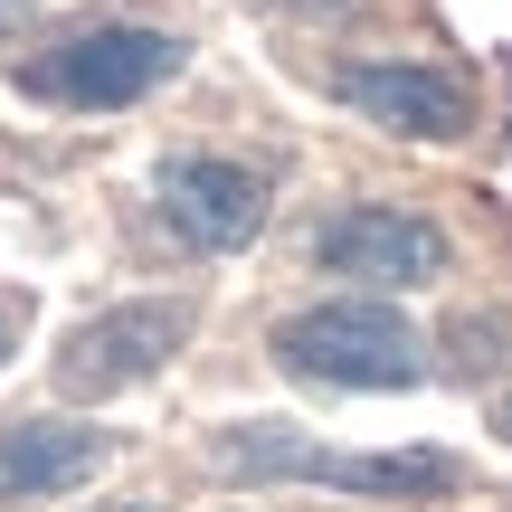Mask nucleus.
<instances>
[{
  "label": "nucleus",
  "mask_w": 512,
  "mask_h": 512,
  "mask_svg": "<svg viewBox=\"0 0 512 512\" xmlns=\"http://www.w3.org/2000/svg\"><path fill=\"white\" fill-rule=\"evenodd\" d=\"M275 361L323 389H418L427 380V332L380 294H332V304L275 323Z\"/></svg>",
  "instance_id": "obj_1"
},
{
  "label": "nucleus",
  "mask_w": 512,
  "mask_h": 512,
  "mask_svg": "<svg viewBox=\"0 0 512 512\" xmlns=\"http://www.w3.org/2000/svg\"><path fill=\"white\" fill-rule=\"evenodd\" d=\"M219 465L238 484H332V494H380V503H418V494H456L465 465L437 446H408V456H342V446H313L275 418L219 427Z\"/></svg>",
  "instance_id": "obj_2"
},
{
  "label": "nucleus",
  "mask_w": 512,
  "mask_h": 512,
  "mask_svg": "<svg viewBox=\"0 0 512 512\" xmlns=\"http://www.w3.org/2000/svg\"><path fill=\"white\" fill-rule=\"evenodd\" d=\"M181 67H190V48H181L171 29H143V19H105V29H76L67 48L29 57V67H19V86H29L38 105L114 114V105H143L152 86H171Z\"/></svg>",
  "instance_id": "obj_3"
},
{
  "label": "nucleus",
  "mask_w": 512,
  "mask_h": 512,
  "mask_svg": "<svg viewBox=\"0 0 512 512\" xmlns=\"http://www.w3.org/2000/svg\"><path fill=\"white\" fill-rule=\"evenodd\" d=\"M152 209H162V228L190 256H238L256 228H266L275 181L256 162H238V152H171V162L152 171Z\"/></svg>",
  "instance_id": "obj_4"
},
{
  "label": "nucleus",
  "mask_w": 512,
  "mask_h": 512,
  "mask_svg": "<svg viewBox=\"0 0 512 512\" xmlns=\"http://www.w3.org/2000/svg\"><path fill=\"white\" fill-rule=\"evenodd\" d=\"M190 294H143V304H114L95 313V323L67 332V351H57V399H114V389L152 380V370H171V351L190 342Z\"/></svg>",
  "instance_id": "obj_5"
},
{
  "label": "nucleus",
  "mask_w": 512,
  "mask_h": 512,
  "mask_svg": "<svg viewBox=\"0 0 512 512\" xmlns=\"http://www.w3.org/2000/svg\"><path fill=\"white\" fill-rule=\"evenodd\" d=\"M313 256H323V275L361 294H418L446 275V228L418 209H342V219H323Z\"/></svg>",
  "instance_id": "obj_6"
},
{
  "label": "nucleus",
  "mask_w": 512,
  "mask_h": 512,
  "mask_svg": "<svg viewBox=\"0 0 512 512\" xmlns=\"http://www.w3.org/2000/svg\"><path fill=\"white\" fill-rule=\"evenodd\" d=\"M332 95L370 124L408 133V143H456L475 124V95L446 67H408V57H370V67H332Z\"/></svg>",
  "instance_id": "obj_7"
},
{
  "label": "nucleus",
  "mask_w": 512,
  "mask_h": 512,
  "mask_svg": "<svg viewBox=\"0 0 512 512\" xmlns=\"http://www.w3.org/2000/svg\"><path fill=\"white\" fill-rule=\"evenodd\" d=\"M105 456H114L105 427H76V418H19V427H0V503L67 494V484H86Z\"/></svg>",
  "instance_id": "obj_8"
},
{
  "label": "nucleus",
  "mask_w": 512,
  "mask_h": 512,
  "mask_svg": "<svg viewBox=\"0 0 512 512\" xmlns=\"http://www.w3.org/2000/svg\"><path fill=\"white\" fill-rule=\"evenodd\" d=\"M446 351H456V380H494V370H512V323H456L446 332Z\"/></svg>",
  "instance_id": "obj_9"
},
{
  "label": "nucleus",
  "mask_w": 512,
  "mask_h": 512,
  "mask_svg": "<svg viewBox=\"0 0 512 512\" xmlns=\"http://www.w3.org/2000/svg\"><path fill=\"white\" fill-rule=\"evenodd\" d=\"M19 332H29V294H0V361L19 351Z\"/></svg>",
  "instance_id": "obj_10"
},
{
  "label": "nucleus",
  "mask_w": 512,
  "mask_h": 512,
  "mask_svg": "<svg viewBox=\"0 0 512 512\" xmlns=\"http://www.w3.org/2000/svg\"><path fill=\"white\" fill-rule=\"evenodd\" d=\"M29 19H38V0H0V38H19Z\"/></svg>",
  "instance_id": "obj_11"
},
{
  "label": "nucleus",
  "mask_w": 512,
  "mask_h": 512,
  "mask_svg": "<svg viewBox=\"0 0 512 512\" xmlns=\"http://www.w3.org/2000/svg\"><path fill=\"white\" fill-rule=\"evenodd\" d=\"M494 437H503V446H512V399H503V408H494Z\"/></svg>",
  "instance_id": "obj_12"
},
{
  "label": "nucleus",
  "mask_w": 512,
  "mask_h": 512,
  "mask_svg": "<svg viewBox=\"0 0 512 512\" xmlns=\"http://www.w3.org/2000/svg\"><path fill=\"white\" fill-rule=\"evenodd\" d=\"M114 512H152V503H114Z\"/></svg>",
  "instance_id": "obj_13"
}]
</instances>
